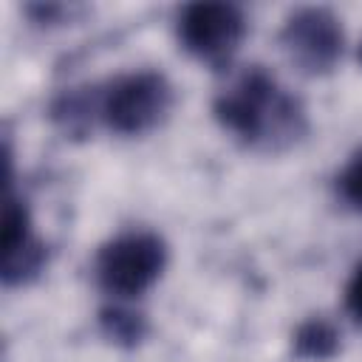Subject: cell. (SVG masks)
Here are the masks:
<instances>
[{
	"mask_svg": "<svg viewBox=\"0 0 362 362\" xmlns=\"http://www.w3.org/2000/svg\"><path fill=\"white\" fill-rule=\"evenodd\" d=\"M215 116L243 141L297 139L303 127L300 105L286 96L263 68L246 71L232 88H226L215 99Z\"/></svg>",
	"mask_w": 362,
	"mask_h": 362,
	"instance_id": "1",
	"label": "cell"
},
{
	"mask_svg": "<svg viewBox=\"0 0 362 362\" xmlns=\"http://www.w3.org/2000/svg\"><path fill=\"white\" fill-rule=\"evenodd\" d=\"M164 243L156 235H122L102 246L96 257V280L119 297L141 294L164 269Z\"/></svg>",
	"mask_w": 362,
	"mask_h": 362,
	"instance_id": "2",
	"label": "cell"
},
{
	"mask_svg": "<svg viewBox=\"0 0 362 362\" xmlns=\"http://www.w3.org/2000/svg\"><path fill=\"white\" fill-rule=\"evenodd\" d=\"M170 107V85L156 71H139L116 79L102 96L99 113L116 133H141L158 124Z\"/></svg>",
	"mask_w": 362,
	"mask_h": 362,
	"instance_id": "3",
	"label": "cell"
},
{
	"mask_svg": "<svg viewBox=\"0 0 362 362\" xmlns=\"http://www.w3.org/2000/svg\"><path fill=\"white\" fill-rule=\"evenodd\" d=\"M243 31V14L232 3H189L178 14L181 45L212 65H223L238 51Z\"/></svg>",
	"mask_w": 362,
	"mask_h": 362,
	"instance_id": "4",
	"label": "cell"
},
{
	"mask_svg": "<svg viewBox=\"0 0 362 362\" xmlns=\"http://www.w3.org/2000/svg\"><path fill=\"white\" fill-rule=\"evenodd\" d=\"M280 42L297 68L305 74H325L342 54V25L328 8L305 6L286 20Z\"/></svg>",
	"mask_w": 362,
	"mask_h": 362,
	"instance_id": "5",
	"label": "cell"
},
{
	"mask_svg": "<svg viewBox=\"0 0 362 362\" xmlns=\"http://www.w3.org/2000/svg\"><path fill=\"white\" fill-rule=\"evenodd\" d=\"M337 348H339V331L322 317L303 322L294 334V354L303 359H328L337 354Z\"/></svg>",
	"mask_w": 362,
	"mask_h": 362,
	"instance_id": "6",
	"label": "cell"
},
{
	"mask_svg": "<svg viewBox=\"0 0 362 362\" xmlns=\"http://www.w3.org/2000/svg\"><path fill=\"white\" fill-rule=\"evenodd\" d=\"M28 209L17 201V198H6V209H3V257L20 252L23 246H28L34 238H31V229H28Z\"/></svg>",
	"mask_w": 362,
	"mask_h": 362,
	"instance_id": "7",
	"label": "cell"
},
{
	"mask_svg": "<svg viewBox=\"0 0 362 362\" xmlns=\"http://www.w3.org/2000/svg\"><path fill=\"white\" fill-rule=\"evenodd\" d=\"M102 328L110 339L133 345L144 334V320L139 314H130V311H122V308H105L102 311Z\"/></svg>",
	"mask_w": 362,
	"mask_h": 362,
	"instance_id": "8",
	"label": "cell"
},
{
	"mask_svg": "<svg viewBox=\"0 0 362 362\" xmlns=\"http://www.w3.org/2000/svg\"><path fill=\"white\" fill-rule=\"evenodd\" d=\"M339 195L354 209H362V150L342 170V175H339Z\"/></svg>",
	"mask_w": 362,
	"mask_h": 362,
	"instance_id": "9",
	"label": "cell"
},
{
	"mask_svg": "<svg viewBox=\"0 0 362 362\" xmlns=\"http://www.w3.org/2000/svg\"><path fill=\"white\" fill-rule=\"evenodd\" d=\"M345 305H348L351 317L362 325V266L354 272V277H351V283L345 288Z\"/></svg>",
	"mask_w": 362,
	"mask_h": 362,
	"instance_id": "10",
	"label": "cell"
},
{
	"mask_svg": "<svg viewBox=\"0 0 362 362\" xmlns=\"http://www.w3.org/2000/svg\"><path fill=\"white\" fill-rule=\"evenodd\" d=\"M359 62H362V42H359Z\"/></svg>",
	"mask_w": 362,
	"mask_h": 362,
	"instance_id": "11",
	"label": "cell"
}]
</instances>
